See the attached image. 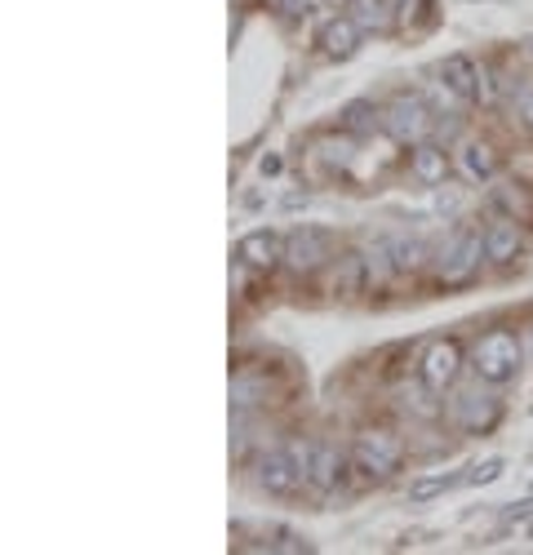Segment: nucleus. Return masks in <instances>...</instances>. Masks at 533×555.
<instances>
[{
  "mask_svg": "<svg viewBox=\"0 0 533 555\" xmlns=\"http://www.w3.org/2000/svg\"><path fill=\"white\" fill-rule=\"evenodd\" d=\"M498 476H503V457H489V462H480V467L467 472V485H494Z\"/></svg>",
  "mask_w": 533,
  "mask_h": 555,
  "instance_id": "nucleus-23",
  "label": "nucleus"
},
{
  "mask_svg": "<svg viewBox=\"0 0 533 555\" xmlns=\"http://www.w3.org/2000/svg\"><path fill=\"white\" fill-rule=\"evenodd\" d=\"M440 80L454 89V94L471 107V103H480V67L467 59V54H450L440 63Z\"/></svg>",
  "mask_w": 533,
  "mask_h": 555,
  "instance_id": "nucleus-13",
  "label": "nucleus"
},
{
  "mask_svg": "<svg viewBox=\"0 0 533 555\" xmlns=\"http://www.w3.org/2000/svg\"><path fill=\"white\" fill-rule=\"evenodd\" d=\"M529 533H533V525H529Z\"/></svg>",
  "mask_w": 533,
  "mask_h": 555,
  "instance_id": "nucleus-26",
  "label": "nucleus"
},
{
  "mask_svg": "<svg viewBox=\"0 0 533 555\" xmlns=\"http://www.w3.org/2000/svg\"><path fill=\"white\" fill-rule=\"evenodd\" d=\"M458 169L467 182H489L498 173V152L489 143H463L458 147Z\"/></svg>",
  "mask_w": 533,
  "mask_h": 555,
  "instance_id": "nucleus-17",
  "label": "nucleus"
},
{
  "mask_svg": "<svg viewBox=\"0 0 533 555\" xmlns=\"http://www.w3.org/2000/svg\"><path fill=\"white\" fill-rule=\"evenodd\" d=\"M369 281V267H365V254H342L338 258V271H334V281H329V294L338 298H355L365 289Z\"/></svg>",
  "mask_w": 533,
  "mask_h": 555,
  "instance_id": "nucleus-18",
  "label": "nucleus"
},
{
  "mask_svg": "<svg viewBox=\"0 0 533 555\" xmlns=\"http://www.w3.org/2000/svg\"><path fill=\"white\" fill-rule=\"evenodd\" d=\"M480 258H484V231L480 227H454V236L440 245L435 254V275L440 285H467L471 275L480 271Z\"/></svg>",
  "mask_w": 533,
  "mask_h": 555,
  "instance_id": "nucleus-2",
  "label": "nucleus"
},
{
  "mask_svg": "<svg viewBox=\"0 0 533 555\" xmlns=\"http://www.w3.org/2000/svg\"><path fill=\"white\" fill-rule=\"evenodd\" d=\"M431 125H435L431 120V107L422 99H414V94L391 99L387 112H382V129L395 138V143H427Z\"/></svg>",
  "mask_w": 533,
  "mask_h": 555,
  "instance_id": "nucleus-5",
  "label": "nucleus"
},
{
  "mask_svg": "<svg viewBox=\"0 0 533 555\" xmlns=\"http://www.w3.org/2000/svg\"><path fill=\"white\" fill-rule=\"evenodd\" d=\"M351 18L361 31H387L391 27V5L387 0H351Z\"/></svg>",
  "mask_w": 533,
  "mask_h": 555,
  "instance_id": "nucleus-19",
  "label": "nucleus"
},
{
  "mask_svg": "<svg viewBox=\"0 0 533 555\" xmlns=\"http://www.w3.org/2000/svg\"><path fill=\"white\" fill-rule=\"evenodd\" d=\"M516 116L524 129H533V85H524L520 94H516Z\"/></svg>",
  "mask_w": 533,
  "mask_h": 555,
  "instance_id": "nucleus-24",
  "label": "nucleus"
},
{
  "mask_svg": "<svg viewBox=\"0 0 533 555\" xmlns=\"http://www.w3.org/2000/svg\"><path fill=\"white\" fill-rule=\"evenodd\" d=\"M391 262H395L400 275L422 271V262H427V241H418V236H410V241H391Z\"/></svg>",
  "mask_w": 533,
  "mask_h": 555,
  "instance_id": "nucleus-20",
  "label": "nucleus"
},
{
  "mask_svg": "<svg viewBox=\"0 0 533 555\" xmlns=\"http://www.w3.org/2000/svg\"><path fill=\"white\" fill-rule=\"evenodd\" d=\"M262 404H272V378H266V369H236V378H232V409L253 413Z\"/></svg>",
  "mask_w": 533,
  "mask_h": 555,
  "instance_id": "nucleus-12",
  "label": "nucleus"
},
{
  "mask_svg": "<svg viewBox=\"0 0 533 555\" xmlns=\"http://www.w3.org/2000/svg\"><path fill=\"white\" fill-rule=\"evenodd\" d=\"M410 173L422 182V188H440V182L450 178V156H444V147H435V143H414Z\"/></svg>",
  "mask_w": 533,
  "mask_h": 555,
  "instance_id": "nucleus-14",
  "label": "nucleus"
},
{
  "mask_svg": "<svg viewBox=\"0 0 533 555\" xmlns=\"http://www.w3.org/2000/svg\"><path fill=\"white\" fill-rule=\"evenodd\" d=\"M450 418H454L463 431L484 436V431H494V427H498V418H503V400H498V396H489V391H480V387H467V391L450 404Z\"/></svg>",
  "mask_w": 533,
  "mask_h": 555,
  "instance_id": "nucleus-6",
  "label": "nucleus"
},
{
  "mask_svg": "<svg viewBox=\"0 0 533 555\" xmlns=\"http://www.w3.org/2000/svg\"><path fill=\"white\" fill-rule=\"evenodd\" d=\"M489 205L498 214L516 218V222H533V192L524 182H494V192H489Z\"/></svg>",
  "mask_w": 533,
  "mask_h": 555,
  "instance_id": "nucleus-16",
  "label": "nucleus"
},
{
  "mask_svg": "<svg viewBox=\"0 0 533 555\" xmlns=\"http://www.w3.org/2000/svg\"><path fill=\"white\" fill-rule=\"evenodd\" d=\"M374 125H382V112H374V103H347V107H342V129L365 133V129H374Z\"/></svg>",
  "mask_w": 533,
  "mask_h": 555,
  "instance_id": "nucleus-21",
  "label": "nucleus"
},
{
  "mask_svg": "<svg viewBox=\"0 0 533 555\" xmlns=\"http://www.w3.org/2000/svg\"><path fill=\"white\" fill-rule=\"evenodd\" d=\"M342 467H347V453L329 440H316L311 444V467H307V485L316 493H329L338 480H342Z\"/></svg>",
  "mask_w": 533,
  "mask_h": 555,
  "instance_id": "nucleus-10",
  "label": "nucleus"
},
{
  "mask_svg": "<svg viewBox=\"0 0 533 555\" xmlns=\"http://www.w3.org/2000/svg\"><path fill=\"white\" fill-rule=\"evenodd\" d=\"M258 485H262L266 493H281V498H289L298 485H307V476H302V467L294 462L289 444L262 453V462H258Z\"/></svg>",
  "mask_w": 533,
  "mask_h": 555,
  "instance_id": "nucleus-8",
  "label": "nucleus"
},
{
  "mask_svg": "<svg viewBox=\"0 0 533 555\" xmlns=\"http://www.w3.org/2000/svg\"><path fill=\"white\" fill-rule=\"evenodd\" d=\"M236 262L249 271H272L276 262H285V241L276 231H249V236L236 245Z\"/></svg>",
  "mask_w": 533,
  "mask_h": 555,
  "instance_id": "nucleus-9",
  "label": "nucleus"
},
{
  "mask_svg": "<svg viewBox=\"0 0 533 555\" xmlns=\"http://www.w3.org/2000/svg\"><path fill=\"white\" fill-rule=\"evenodd\" d=\"M524 249V231H520V222L516 218H498L494 227L484 231V258L494 262V267H507V262H516V254Z\"/></svg>",
  "mask_w": 533,
  "mask_h": 555,
  "instance_id": "nucleus-11",
  "label": "nucleus"
},
{
  "mask_svg": "<svg viewBox=\"0 0 533 555\" xmlns=\"http://www.w3.org/2000/svg\"><path fill=\"white\" fill-rule=\"evenodd\" d=\"M351 462H355V472H365L369 480H387L400 472V462H405V444L387 427H365L351 444Z\"/></svg>",
  "mask_w": 533,
  "mask_h": 555,
  "instance_id": "nucleus-3",
  "label": "nucleus"
},
{
  "mask_svg": "<svg viewBox=\"0 0 533 555\" xmlns=\"http://www.w3.org/2000/svg\"><path fill=\"white\" fill-rule=\"evenodd\" d=\"M533 512V502H516V506H507V516H503V525H516V520H524Z\"/></svg>",
  "mask_w": 533,
  "mask_h": 555,
  "instance_id": "nucleus-25",
  "label": "nucleus"
},
{
  "mask_svg": "<svg viewBox=\"0 0 533 555\" xmlns=\"http://www.w3.org/2000/svg\"><path fill=\"white\" fill-rule=\"evenodd\" d=\"M334 258V236L325 227H298L285 236V267L294 275H311Z\"/></svg>",
  "mask_w": 533,
  "mask_h": 555,
  "instance_id": "nucleus-4",
  "label": "nucleus"
},
{
  "mask_svg": "<svg viewBox=\"0 0 533 555\" xmlns=\"http://www.w3.org/2000/svg\"><path fill=\"white\" fill-rule=\"evenodd\" d=\"M458 480H467V476H427V480H414L410 485V502H427V498H435V493H444V489H454Z\"/></svg>",
  "mask_w": 533,
  "mask_h": 555,
  "instance_id": "nucleus-22",
  "label": "nucleus"
},
{
  "mask_svg": "<svg viewBox=\"0 0 533 555\" xmlns=\"http://www.w3.org/2000/svg\"><path fill=\"white\" fill-rule=\"evenodd\" d=\"M458 369H463V347L454 338H440L422 351V364H418V374H422V387L427 391H450L458 383Z\"/></svg>",
  "mask_w": 533,
  "mask_h": 555,
  "instance_id": "nucleus-7",
  "label": "nucleus"
},
{
  "mask_svg": "<svg viewBox=\"0 0 533 555\" xmlns=\"http://www.w3.org/2000/svg\"><path fill=\"white\" fill-rule=\"evenodd\" d=\"M471 369L476 378L489 383V387H503L520 374V338L511 330H489L476 338L471 347Z\"/></svg>",
  "mask_w": 533,
  "mask_h": 555,
  "instance_id": "nucleus-1",
  "label": "nucleus"
},
{
  "mask_svg": "<svg viewBox=\"0 0 533 555\" xmlns=\"http://www.w3.org/2000/svg\"><path fill=\"white\" fill-rule=\"evenodd\" d=\"M321 50H325L329 59H351L355 50H361V27H355L351 14H347V18H329V23L321 27Z\"/></svg>",
  "mask_w": 533,
  "mask_h": 555,
  "instance_id": "nucleus-15",
  "label": "nucleus"
}]
</instances>
